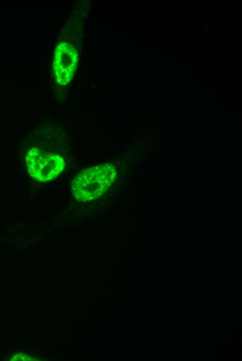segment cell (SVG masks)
I'll return each instance as SVG.
<instances>
[{"mask_svg": "<svg viewBox=\"0 0 242 361\" xmlns=\"http://www.w3.org/2000/svg\"><path fill=\"white\" fill-rule=\"evenodd\" d=\"M79 61L75 47L69 42L61 41L58 44L54 52L53 69L56 82L64 85L74 76Z\"/></svg>", "mask_w": 242, "mask_h": 361, "instance_id": "3", "label": "cell"}, {"mask_svg": "<svg viewBox=\"0 0 242 361\" xmlns=\"http://www.w3.org/2000/svg\"><path fill=\"white\" fill-rule=\"evenodd\" d=\"M115 177V169L111 165H102L87 169L74 180L72 191L81 199H95L111 185Z\"/></svg>", "mask_w": 242, "mask_h": 361, "instance_id": "1", "label": "cell"}, {"mask_svg": "<svg viewBox=\"0 0 242 361\" xmlns=\"http://www.w3.org/2000/svg\"><path fill=\"white\" fill-rule=\"evenodd\" d=\"M26 165L31 176L39 181L56 178L63 170L65 161L60 154L37 145L26 156Z\"/></svg>", "mask_w": 242, "mask_h": 361, "instance_id": "2", "label": "cell"}]
</instances>
